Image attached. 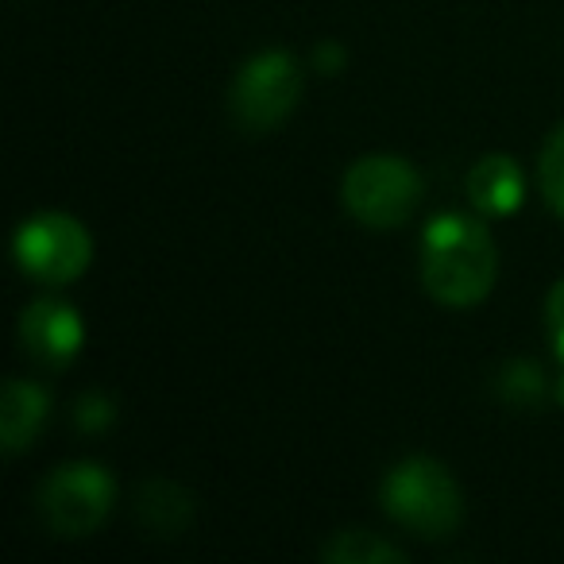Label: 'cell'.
Masks as SVG:
<instances>
[{
    "label": "cell",
    "instance_id": "4",
    "mask_svg": "<svg viewBox=\"0 0 564 564\" xmlns=\"http://www.w3.org/2000/svg\"><path fill=\"white\" fill-rule=\"evenodd\" d=\"M348 213L368 228H399L422 202V174L399 155H364L340 182Z\"/></svg>",
    "mask_w": 564,
    "mask_h": 564
},
{
    "label": "cell",
    "instance_id": "2",
    "mask_svg": "<svg viewBox=\"0 0 564 564\" xmlns=\"http://www.w3.org/2000/svg\"><path fill=\"white\" fill-rule=\"evenodd\" d=\"M379 502L399 525L417 538H448L464 518V495L453 471L430 456L394 464L379 487Z\"/></svg>",
    "mask_w": 564,
    "mask_h": 564
},
{
    "label": "cell",
    "instance_id": "3",
    "mask_svg": "<svg viewBox=\"0 0 564 564\" xmlns=\"http://www.w3.org/2000/svg\"><path fill=\"white\" fill-rule=\"evenodd\" d=\"M302 66L291 51H259L240 66L228 89V112L236 128L248 135H263L291 117L302 97Z\"/></svg>",
    "mask_w": 564,
    "mask_h": 564
},
{
    "label": "cell",
    "instance_id": "16",
    "mask_svg": "<svg viewBox=\"0 0 564 564\" xmlns=\"http://www.w3.org/2000/svg\"><path fill=\"white\" fill-rule=\"evenodd\" d=\"M340 66H345V51H340L337 43H322V47H317V70L337 74Z\"/></svg>",
    "mask_w": 564,
    "mask_h": 564
},
{
    "label": "cell",
    "instance_id": "12",
    "mask_svg": "<svg viewBox=\"0 0 564 564\" xmlns=\"http://www.w3.org/2000/svg\"><path fill=\"white\" fill-rule=\"evenodd\" d=\"M499 394L507 406L514 410H538L541 399H545V376H541L538 364L530 360H514L502 368L499 376Z\"/></svg>",
    "mask_w": 564,
    "mask_h": 564
},
{
    "label": "cell",
    "instance_id": "1",
    "mask_svg": "<svg viewBox=\"0 0 564 564\" xmlns=\"http://www.w3.org/2000/svg\"><path fill=\"white\" fill-rule=\"evenodd\" d=\"M499 251L479 220L441 213L422 236V282L445 306H476L491 294Z\"/></svg>",
    "mask_w": 564,
    "mask_h": 564
},
{
    "label": "cell",
    "instance_id": "9",
    "mask_svg": "<svg viewBox=\"0 0 564 564\" xmlns=\"http://www.w3.org/2000/svg\"><path fill=\"white\" fill-rule=\"evenodd\" d=\"M468 197L487 217H507L522 205V171L510 155H484L468 171Z\"/></svg>",
    "mask_w": 564,
    "mask_h": 564
},
{
    "label": "cell",
    "instance_id": "5",
    "mask_svg": "<svg viewBox=\"0 0 564 564\" xmlns=\"http://www.w3.org/2000/svg\"><path fill=\"white\" fill-rule=\"evenodd\" d=\"M117 484L101 464H66L40 484V514L58 538H86L109 518Z\"/></svg>",
    "mask_w": 564,
    "mask_h": 564
},
{
    "label": "cell",
    "instance_id": "15",
    "mask_svg": "<svg viewBox=\"0 0 564 564\" xmlns=\"http://www.w3.org/2000/svg\"><path fill=\"white\" fill-rule=\"evenodd\" d=\"M112 422V406L101 399V394H86L78 402V425L82 430H101V425Z\"/></svg>",
    "mask_w": 564,
    "mask_h": 564
},
{
    "label": "cell",
    "instance_id": "7",
    "mask_svg": "<svg viewBox=\"0 0 564 564\" xmlns=\"http://www.w3.org/2000/svg\"><path fill=\"white\" fill-rule=\"evenodd\" d=\"M20 340H24L28 356L40 360L43 368H66L86 345V325L74 306L40 299L20 317Z\"/></svg>",
    "mask_w": 564,
    "mask_h": 564
},
{
    "label": "cell",
    "instance_id": "6",
    "mask_svg": "<svg viewBox=\"0 0 564 564\" xmlns=\"http://www.w3.org/2000/svg\"><path fill=\"white\" fill-rule=\"evenodd\" d=\"M94 259L86 225L70 213H40L17 232V263L47 286L74 282Z\"/></svg>",
    "mask_w": 564,
    "mask_h": 564
},
{
    "label": "cell",
    "instance_id": "13",
    "mask_svg": "<svg viewBox=\"0 0 564 564\" xmlns=\"http://www.w3.org/2000/svg\"><path fill=\"white\" fill-rule=\"evenodd\" d=\"M541 194H545L549 209L564 220V124L549 135L545 151H541Z\"/></svg>",
    "mask_w": 564,
    "mask_h": 564
},
{
    "label": "cell",
    "instance_id": "14",
    "mask_svg": "<svg viewBox=\"0 0 564 564\" xmlns=\"http://www.w3.org/2000/svg\"><path fill=\"white\" fill-rule=\"evenodd\" d=\"M545 329H549V345L556 348V356L564 360V279L549 291L545 302Z\"/></svg>",
    "mask_w": 564,
    "mask_h": 564
},
{
    "label": "cell",
    "instance_id": "17",
    "mask_svg": "<svg viewBox=\"0 0 564 564\" xmlns=\"http://www.w3.org/2000/svg\"><path fill=\"white\" fill-rule=\"evenodd\" d=\"M556 402L564 406V371H561V379H556Z\"/></svg>",
    "mask_w": 564,
    "mask_h": 564
},
{
    "label": "cell",
    "instance_id": "11",
    "mask_svg": "<svg viewBox=\"0 0 564 564\" xmlns=\"http://www.w3.org/2000/svg\"><path fill=\"white\" fill-rule=\"evenodd\" d=\"M322 556L329 564H402L406 553L391 541H383L379 533L368 530H340L322 545Z\"/></svg>",
    "mask_w": 564,
    "mask_h": 564
},
{
    "label": "cell",
    "instance_id": "10",
    "mask_svg": "<svg viewBox=\"0 0 564 564\" xmlns=\"http://www.w3.org/2000/svg\"><path fill=\"white\" fill-rule=\"evenodd\" d=\"M135 514H140V522L148 530L171 538V533H182V525H189L194 499L178 484H171V479H148L140 487V495H135Z\"/></svg>",
    "mask_w": 564,
    "mask_h": 564
},
{
    "label": "cell",
    "instance_id": "8",
    "mask_svg": "<svg viewBox=\"0 0 564 564\" xmlns=\"http://www.w3.org/2000/svg\"><path fill=\"white\" fill-rule=\"evenodd\" d=\"M47 414H51V399L43 387L28 383V379H9L4 402H0V448L9 456L24 453L40 437Z\"/></svg>",
    "mask_w": 564,
    "mask_h": 564
}]
</instances>
